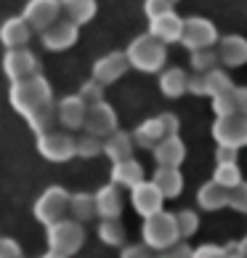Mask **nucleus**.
<instances>
[{"label": "nucleus", "instance_id": "f257e3e1", "mask_svg": "<svg viewBox=\"0 0 247 258\" xmlns=\"http://www.w3.org/2000/svg\"><path fill=\"white\" fill-rule=\"evenodd\" d=\"M51 101H53V88L43 75H32V78L16 80L11 85V107L24 117H30L32 112H37Z\"/></svg>", "mask_w": 247, "mask_h": 258}, {"label": "nucleus", "instance_id": "f03ea898", "mask_svg": "<svg viewBox=\"0 0 247 258\" xmlns=\"http://www.w3.org/2000/svg\"><path fill=\"white\" fill-rule=\"evenodd\" d=\"M128 61L141 72H157L165 64V43L157 40L154 35H141L128 45Z\"/></svg>", "mask_w": 247, "mask_h": 258}, {"label": "nucleus", "instance_id": "7ed1b4c3", "mask_svg": "<svg viewBox=\"0 0 247 258\" xmlns=\"http://www.w3.org/2000/svg\"><path fill=\"white\" fill-rule=\"evenodd\" d=\"M83 242H85V229L74 218H61V221L48 226V250L59 253L64 258L77 253Z\"/></svg>", "mask_w": 247, "mask_h": 258}, {"label": "nucleus", "instance_id": "20e7f679", "mask_svg": "<svg viewBox=\"0 0 247 258\" xmlns=\"http://www.w3.org/2000/svg\"><path fill=\"white\" fill-rule=\"evenodd\" d=\"M37 152L40 157L51 162H66L72 157H77V139L69 131H45L37 136Z\"/></svg>", "mask_w": 247, "mask_h": 258}, {"label": "nucleus", "instance_id": "39448f33", "mask_svg": "<svg viewBox=\"0 0 247 258\" xmlns=\"http://www.w3.org/2000/svg\"><path fill=\"white\" fill-rule=\"evenodd\" d=\"M66 208H69V192L64 186H48L35 203V218L40 224L51 226L66 218Z\"/></svg>", "mask_w": 247, "mask_h": 258}, {"label": "nucleus", "instance_id": "423d86ee", "mask_svg": "<svg viewBox=\"0 0 247 258\" xmlns=\"http://www.w3.org/2000/svg\"><path fill=\"white\" fill-rule=\"evenodd\" d=\"M176 237H178V224H176L173 216L162 213V210L146 216V221H144V240H146L149 247L165 250V247H170L176 242Z\"/></svg>", "mask_w": 247, "mask_h": 258}, {"label": "nucleus", "instance_id": "0eeeda50", "mask_svg": "<svg viewBox=\"0 0 247 258\" xmlns=\"http://www.w3.org/2000/svg\"><path fill=\"white\" fill-rule=\"evenodd\" d=\"M22 16L32 32H43L61 16V0H30Z\"/></svg>", "mask_w": 247, "mask_h": 258}, {"label": "nucleus", "instance_id": "6e6552de", "mask_svg": "<svg viewBox=\"0 0 247 258\" xmlns=\"http://www.w3.org/2000/svg\"><path fill=\"white\" fill-rule=\"evenodd\" d=\"M3 70L16 83L32 78V75H40V64H37V56L30 48H8V53L3 56Z\"/></svg>", "mask_w": 247, "mask_h": 258}, {"label": "nucleus", "instance_id": "1a4fd4ad", "mask_svg": "<svg viewBox=\"0 0 247 258\" xmlns=\"http://www.w3.org/2000/svg\"><path fill=\"white\" fill-rule=\"evenodd\" d=\"M40 40L48 51H66L77 43V24L69 22L66 16H59L48 30L40 32Z\"/></svg>", "mask_w": 247, "mask_h": 258}, {"label": "nucleus", "instance_id": "9d476101", "mask_svg": "<svg viewBox=\"0 0 247 258\" xmlns=\"http://www.w3.org/2000/svg\"><path fill=\"white\" fill-rule=\"evenodd\" d=\"M85 133H93V136H109V133L117 131V114L109 107L107 101L91 104L88 112H85V122H83Z\"/></svg>", "mask_w": 247, "mask_h": 258}, {"label": "nucleus", "instance_id": "9b49d317", "mask_svg": "<svg viewBox=\"0 0 247 258\" xmlns=\"http://www.w3.org/2000/svg\"><path fill=\"white\" fill-rule=\"evenodd\" d=\"M215 40V27L205 19H189L184 22V30H181V43L192 51L199 48H210Z\"/></svg>", "mask_w": 247, "mask_h": 258}, {"label": "nucleus", "instance_id": "f8f14e48", "mask_svg": "<svg viewBox=\"0 0 247 258\" xmlns=\"http://www.w3.org/2000/svg\"><path fill=\"white\" fill-rule=\"evenodd\" d=\"M128 67H130V61H128L125 53H120V51L107 53V56H101V59L93 64V78H96L101 85H109V83L120 80L122 75L128 72Z\"/></svg>", "mask_w": 247, "mask_h": 258}, {"label": "nucleus", "instance_id": "ddd939ff", "mask_svg": "<svg viewBox=\"0 0 247 258\" xmlns=\"http://www.w3.org/2000/svg\"><path fill=\"white\" fill-rule=\"evenodd\" d=\"M133 192V208L138 210L141 216H151V213H159V210H162V192H159V189L154 186V184H146V181H141V184H136L130 189Z\"/></svg>", "mask_w": 247, "mask_h": 258}, {"label": "nucleus", "instance_id": "4468645a", "mask_svg": "<svg viewBox=\"0 0 247 258\" xmlns=\"http://www.w3.org/2000/svg\"><path fill=\"white\" fill-rule=\"evenodd\" d=\"M85 112H88V104H85L80 96H64L59 104H56V120H59L66 131L83 128Z\"/></svg>", "mask_w": 247, "mask_h": 258}, {"label": "nucleus", "instance_id": "2eb2a0df", "mask_svg": "<svg viewBox=\"0 0 247 258\" xmlns=\"http://www.w3.org/2000/svg\"><path fill=\"white\" fill-rule=\"evenodd\" d=\"M30 37H32V30H30V24L24 22V16H11L3 22V27H0V43H3L6 48H27Z\"/></svg>", "mask_w": 247, "mask_h": 258}, {"label": "nucleus", "instance_id": "dca6fc26", "mask_svg": "<svg viewBox=\"0 0 247 258\" xmlns=\"http://www.w3.org/2000/svg\"><path fill=\"white\" fill-rule=\"evenodd\" d=\"M181 30H184V22L173 11H168L162 16L151 19L149 35H154L157 40H162V43H173V40H181Z\"/></svg>", "mask_w": 247, "mask_h": 258}, {"label": "nucleus", "instance_id": "f3484780", "mask_svg": "<svg viewBox=\"0 0 247 258\" xmlns=\"http://www.w3.org/2000/svg\"><path fill=\"white\" fill-rule=\"evenodd\" d=\"M122 213V195L117 184H109V186H101L96 192V216L101 218H120Z\"/></svg>", "mask_w": 247, "mask_h": 258}, {"label": "nucleus", "instance_id": "a211bd4d", "mask_svg": "<svg viewBox=\"0 0 247 258\" xmlns=\"http://www.w3.org/2000/svg\"><path fill=\"white\" fill-rule=\"evenodd\" d=\"M133 136H128V133L122 131H115L109 133L107 141H104V155H107L112 162H122V160H130L133 157Z\"/></svg>", "mask_w": 247, "mask_h": 258}, {"label": "nucleus", "instance_id": "6ab92c4d", "mask_svg": "<svg viewBox=\"0 0 247 258\" xmlns=\"http://www.w3.org/2000/svg\"><path fill=\"white\" fill-rule=\"evenodd\" d=\"M112 181H115L117 186L133 189L136 184L144 181V168H141L133 157L130 160H122V162H115V168H112Z\"/></svg>", "mask_w": 247, "mask_h": 258}, {"label": "nucleus", "instance_id": "aec40b11", "mask_svg": "<svg viewBox=\"0 0 247 258\" xmlns=\"http://www.w3.org/2000/svg\"><path fill=\"white\" fill-rule=\"evenodd\" d=\"M61 14L74 24H88L96 16V0H61Z\"/></svg>", "mask_w": 247, "mask_h": 258}, {"label": "nucleus", "instance_id": "412c9836", "mask_svg": "<svg viewBox=\"0 0 247 258\" xmlns=\"http://www.w3.org/2000/svg\"><path fill=\"white\" fill-rule=\"evenodd\" d=\"M154 157H157L159 165L176 168L178 162L184 160V144H181V141H178L176 136H165V139L154 147Z\"/></svg>", "mask_w": 247, "mask_h": 258}, {"label": "nucleus", "instance_id": "4be33fe9", "mask_svg": "<svg viewBox=\"0 0 247 258\" xmlns=\"http://www.w3.org/2000/svg\"><path fill=\"white\" fill-rule=\"evenodd\" d=\"M66 213H69L74 221H91L93 216H96V195H69V208H66Z\"/></svg>", "mask_w": 247, "mask_h": 258}, {"label": "nucleus", "instance_id": "5701e85b", "mask_svg": "<svg viewBox=\"0 0 247 258\" xmlns=\"http://www.w3.org/2000/svg\"><path fill=\"white\" fill-rule=\"evenodd\" d=\"M165 136L168 133H165L162 122H159V117H157V120H146L144 125H138V131L133 133V141L141 144V147H146V149H154Z\"/></svg>", "mask_w": 247, "mask_h": 258}, {"label": "nucleus", "instance_id": "b1692460", "mask_svg": "<svg viewBox=\"0 0 247 258\" xmlns=\"http://www.w3.org/2000/svg\"><path fill=\"white\" fill-rule=\"evenodd\" d=\"M159 192H162V197H176L178 192H181V173H178L176 168H168V165H159V170H157V176H154V181H151Z\"/></svg>", "mask_w": 247, "mask_h": 258}, {"label": "nucleus", "instance_id": "393cba45", "mask_svg": "<svg viewBox=\"0 0 247 258\" xmlns=\"http://www.w3.org/2000/svg\"><path fill=\"white\" fill-rule=\"evenodd\" d=\"M221 59L229 67H239L242 61H247V43L242 37H226L221 43Z\"/></svg>", "mask_w": 247, "mask_h": 258}, {"label": "nucleus", "instance_id": "a878e982", "mask_svg": "<svg viewBox=\"0 0 247 258\" xmlns=\"http://www.w3.org/2000/svg\"><path fill=\"white\" fill-rule=\"evenodd\" d=\"M27 122H30V128L40 136V133L45 131H51L53 128V122H56V104H45V107H40L37 112H32L30 117H27Z\"/></svg>", "mask_w": 247, "mask_h": 258}, {"label": "nucleus", "instance_id": "bb28decb", "mask_svg": "<svg viewBox=\"0 0 247 258\" xmlns=\"http://www.w3.org/2000/svg\"><path fill=\"white\" fill-rule=\"evenodd\" d=\"M159 85H162V93L165 96H181V93L189 88V78L184 75V70H168L162 75V80H159Z\"/></svg>", "mask_w": 247, "mask_h": 258}, {"label": "nucleus", "instance_id": "cd10ccee", "mask_svg": "<svg viewBox=\"0 0 247 258\" xmlns=\"http://www.w3.org/2000/svg\"><path fill=\"white\" fill-rule=\"evenodd\" d=\"M99 237L107 245H122V240H125V226L120 224V218H104L99 226Z\"/></svg>", "mask_w": 247, "mask_h": 258}, {"label": "nucleus", "instance_id": "c85d7f7f", "mask_svg": "<svg viewBox=\"0 0 247 258\" xmlns=\"http://www.w3.org/2000/svg\"><path fill=\"white\" fill-rule=\"evenodd\" d=\"M104 152V144L99 141V136H93V133H85V136L77 139V157H96Z\"/></svg>", "mask_w": 247, "mask_h": 258}, {"label": "nucleus", "instance_id": "c756f323", "mask_svg": "<svg viewBox=\"0 0 247 258\" xmlns=\"http://www.w3.org/2000/svg\"><path fill=\"white\" fill-rule=\"evenodd\" d=\"M77 96L88 104V107H91V104H99V101H104V85H101L96 78H93V80H85Z\"/></svg>", "mask_w": 247, "mask_h": 258}, {"label": "nucleus", "instance_id": "7c9ffc66", "mask_svg": "<svg viewBox=\"0 0 247 258\" xmlns=\"http://www.w3.org/2000/svg\"><path fill=\"white\" fill-rule=\"evenodd\" d=\"M192 64H194V70H197V72H210V70H213V64H215V53H213V51L199 48V51L192 53Z\"/></svg>", "mask_w": 247, "mask_h": 258}, {"label": "nucleus", "instance_id": "2f4dec72", "mask_svg": "<svg viewBox=\"0 0 247 258\" xmlns=\"http://www.w3.org/2000/svg\"><path fill=\"white\" fill-rule=\"evenodd\" d=\"M0 258H24L22 245L11 237H0Z\"/></svg>", "mask_w": 247, "mask_h": 258}, {"label": "nucleus", "instance_id": "473e14b6", "mask_svg": "<svg viewBox=\"0 0 247 258\" xmlns=\"http://www.w3.org/2000/svg\"><path fill=\"white\" fill-rule=\"evenodd\" d=\"M144 11H146L149 19H154V16H162L168 11H173V3H170V0H146Z\"/></svg>", "mask_w": 247, "mask_h": 258}, {"label": "nucleus", "instance_id": "72a5a7b5", "mask_svg": "<svg viewBox=\"0 0 247 258\" xmlns=\"http://www.w3.org/2000/svg\"><path fill=\"white\" fill-rule=\"evenodd\" d=\"M176 224H178V234H192L194 229H197V218H194V213L192 210H184L181 216H176Z\"/></svg>", "mask_w": 247, "mask_h": 258}, {"label": "nucleus", "instance_id": "f704fd0d", "mask_svg": "<svg viewBox=\"0 0 247 258\" xmlns=\"http://www.w3.org/2000/svg\"><path fill=\"white\" fill-rule=\"evenodd\" d=\"M159 258H192V250L184 247V245H170V247H165V250H162V255H159Z\"/></svg>", "mask_w": 247, "mask_h": 258}, {"label": "nucleus", "instance_id": "c9c22d12", "mask_svg": "<svg viewBox=\"0 0 247 258\" xmlns=\"http://www.w3.org/2000/svg\"><path fill=\"white\" fill-rule=\"evenodd\" d=\"M122 258H154V255H151V250L146 245H133V247L122 250Z\"/></svg>", "mask_w": 247, "mask_h": 258}, {"label": "nucleus", "instance_id": "e433bc0d", "mask_svg": "<svg viewBox=\"0 0 247 258\" xmlns=\"http://www.w3.org/2000/svg\"><path fill=\"white\" fill-rule=\"evenodd\" d=\"M226 178H229L231 184H234V181H236V173H234V165H221V168H218V181H226Z\"/></svg>", "mask_w": 247, "mask_h": 258}, {"label": "nucleus", "instance_id": "4c0bfd02", "mask_svg": "<svg viewBox=\"0 0 247 258\" xmlns=\"http://www.w3.org/2000/svg\"><path fill=\"white\" fill-rule=\"evenodd\" d=\"M192 258H223V255H221V250H215V247H199Z\"/></svg>", "mask_w": 247, "mask_h": 258}, {"label": "nucleus", "instance_id": "58836bf2", "mask_svg": "<svg viewBox=\"0 0 247 258\" xmlns=\"http://www.w3.org/2000/svg\"><path fill=\"white\" fill-rule=\"evenodd\" d=\"M40 258H64V255H59V253H53V250H48L45 255H40Z\"/></svg>", "mask_w": 247, "mask_h": 258}, {"label": "nucleus", "instance_id": "ea45409f", "mask_svg": "<svg viewBox=\"0 0 247 258\" xmlns=\"http://www.w3.org/2000/svg\"><path fill=\"white\" fill-rule=\"evenodd\" d=\"M170 3H173V6H176V3H178V0H170Z\"/></svg>", "mask_w": 247, "mask_h": 258}]
</instances>
